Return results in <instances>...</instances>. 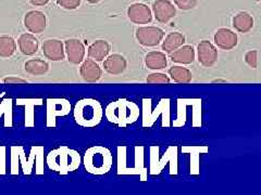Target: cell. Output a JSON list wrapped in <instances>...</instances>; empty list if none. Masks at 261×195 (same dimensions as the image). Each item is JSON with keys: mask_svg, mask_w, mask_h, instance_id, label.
I'll use <instances>...</instances> for the list:
<instances>
[{"mask_svg": "<svg viewBox=\"0 0 261 195\" xmlns=\"http://www.w3.org/2000/svg\"><path fill=\"white\" fill-rule=\"evenodd\" d=\"M50 0H30V3L33 6H36V7H42V6H46Z\"/></svg>", "mask_w": 261, "mask_h": 195, "instance_id": "f1b7e54d", "label": "cell"}, {"mask_svg": "<svg viewBox=\"0 0 261 195\" xmlns=\"http://www.w3.org/2000/svg\"><path fill=\"white\" fill-rule=\"evenodd\" d=\"M127 16L134 24H148L152 21L150 8L141 3H135L128 7Z\"/></svg>", "mask_w": 261, "mask_h": 195, "instance_id": "30bf717a", "label": "cell"}, {"mask_svg": "<svg viewBox=\"0 0 261 195\" xmlns=\"http://www.w3.org/2000/svg\"><path fill=\"white\" fill-rule=\"evenodd\" d=\"M25 72L33 76L45 75L49 71V64L42 59H31L24 64Z\"/></svg>", "mask_w": 261, "mask_h": 195, "instance_id": "44dd1931", "label": "cell"}, {"mask_svg": "<svg viewBox=\"0 0 261 195\" xmlns=\"http://www.w3.org/2000/svg\"><path fill=\"white\" fill-rule=\"evenodd\" d=\"M112 154L101 145L88 149L84 155V166L89 174L101 176L107 174L112 167Z\"/></svg>", "mask_w": 261, "mask_h": 195, "instance_id": "7a4b0ae2", "label": "cell"}, {"mask_svg": "<svg viewBox=\"0 0 261 195\" xmlns=\"http://www.w3.org/2000/svg\"><path fill=\"white\" fill-rule=\"evenodd\" d=\"M49 167L60 174H68L79 168L81 157L79 153L68 148H60L53 151L48 156Z\"/></svg>", "mask_w": 261, "mask_h": 195, "instance_id": "277c9868", "label": "cell"}, {"mask_svg": "<svg viewBox=\"0 0 261 195\" xmlns=\"http://www.w3.org/2000/svg\"><path fill=\"white\" fill-rule=\"evenodd\" d=\"M195 49L193 46H181L173 52H171L170 59L178 64H192L195 61Z\"/></svg>", "mask_w": 261, "mask_h": 195, "instance_id": "e0dca14e", "label": "cell"}, {"mask_svg": "<svg viewBox=\"0 0 261 195\" xmlns=\"http://www.w3.org/2000/svg\"><path fill=\"white\" fill-rule=\"evenodd\" d=\"M127 68V62L123 55L119 53H113L108 55L103 61V70L110 75L117 76L123 74Z\"/></svg>", "mask_w": 261, "mask_h": 195, "instance_id": "4fadbf2b", "label": "cell"}, {"mask_svg": "<svg viewBox=\"0 0 261 195\" xmlns=\"http://www.w3.org/2000/svg\"><path fill=\"white\" fill-rule=\"evenodd\" d=\"M16 43L11 36H0V58H11L15 53Z\"/></svg>", "mask_w": 261, "mask_h": 195, "instance_id": "603a6c76", "label": "cell"}, {"mask_svg": "<svg viewBox=\"0 0 261 195\" xmlns=\"http://www.w3.org/2000/svg\"><path fill=\"white\" fill-rule=\"evenodd\" d=\"M4 83L7 85H13V84H28L29 81L25 79H22L19 77H14V76H10V77H6L4 79Z\"/></svg>", "mask_w": 261, "mask_h": 195, "instance_id": "83f0119b", "label": "cell"}, {"mask_svg": "<svg viewBox=\"0 0 261 195\" xmlns=\"http://www.w3.org/2000/svg\"><path fill=\"white\" fill-rule=\"evenodd\" d=\"M215 83H226L225 80H220V79H218V80H215Z\"/></svg>", "mask_w": 261, "mask_h": 195, "instance_id": "4dcf8cb0", "label": "cell"}, {"mask_svg": "<svg viewBox=\"0 0 261 195\" xmlns=\"http://www.w3.org/2000/svg\"><path fill=\"white\" fill-rule=\"evenodd\" d=\"M18 46L20 51L24 55H34L39 48L38 39L30 32L22 34L18 39Z\"/></svg>", "mask_w": 261, "mask_h": 195, "instance_id": "2e32d148", "label": "cell"}, {"mask_svg": "<svg viewBox=\"0 0 261 195\" xmlns=\"http://www.w3.org/2000/svg\"><path fill=\"white\" fill-rule=\"evenodd\" d=\"M81 76L86 83H96L99 80L102 75V71L96 61L92 59L85 60L81 65L80 69Z\"/></svg>", "mask_w": 261, "mask_h": 195, "instance_id": "5bb4252c", "label": "cell"}, {"mask_svg": "<svg viewBox=\"0 0 261 195\" xmlns=\"http://www.w3.org/2000/svg\"><path fill=\"white\" fill-rule=\"evenodd\" d=\"M42 49L46 59L50 61L58 62L65 58L64 44L59 39H47L43 43Z\"/></svg>", "mask_w": 261, "mask_h": 195, "instance_id": "7c38bea8", "label": "cell"}, {"mask_svg": "<svg viewBox=\"0 0 261 195\" xmlns=\"http://www.w3.org/2000/svg\"><path fill=\"white\" fill-rule=\"evenodd\" d=\"M173 2L178 9L187 11L194 9L197 6L198 0H173Z\"/></svg>", "mask_w": 261, "mask_h": 195, "instance_id": "d4e9b609", "label": "cell"}, {"mask_svg": "<svg viewBox=\"0 0 261 195\" xmlns=\"http://www.w3.org/2000/svg\"><path fill=\"white\" fill-rule=\"evenodd\" d=\"M24 26L33 34H40L47 26L46 15L38 10H32L24 16Z\"/></svg>", "mask_w": 261, "mask_h": 195, "instance_id": "9c48e42d", "label": "cell"}, {"mask_svg": "<svg viewBox=\"0 0 261 195\" xmlns=\"http://www.w3.org/2000/svg\"><path fill=\"white\" fill-rule=\"evenodd\" d=\"M87 3H89V4H93V5H95V4H98L99 2H101V0H86Z\"/></svg>", "mask_w": 261, "mask_h": 195, "instance_id": "f546056e", "label": "cell"}, {"mask_svg": "<svg viewBox=\"0 0 261 195\" xmlns=\"http://www.w3.org/2000/svg\"><path fill=\"white\" fill-rule=\"evenodd\" d=\"M111 50V47L109 45L108 42H106V40L99 39V40H96L95 43H93L91 46L88 47V56L89 59H92L94 61H103L107 56L109 55Z\"/></svg>", "mask_w": 261, "mask_h": 195, "instance_id": "9a60e30c", "label": "cell"}, {"mask_svg": "<svg viewBox=\"0 0 261 195\" xmlns=\"http://www.w3.org/2000/svg\"><path fill=\"white\" fill-rule=\"evenodd\" d=\"M102 115L101 104L95 99H83L75 105L74 117L80 126L95 127L101 121Z\"/></svg>", "mask_w": 261, "mask_h": 195, "instance_id": "3957f363", "label": "cell"}, {"mask_svg": "<svg viewBox=\"0 0 261 195\" xmlns=\"http://www.w3.org/2000/svg\"><path fill=\"white\" fill-rule=\"evenodd\" d=\"M146 81L148 84H169L170 77L163 73H152L146 78Z\"/></svg>", "mask_w": 261, "mask_h": 195, "instance_id": "cb8c5ba5", "label": "cell"}, {"mask_svg": "<svg viewBox=\"0 0 261 195\" xmlns=\"http://www.w3.org/2000/svg\"><path fill=\"white\" fill-rule=\"evenodd\" d=\"M245 62H246L251 69H257L258 67V51L250 50L245 54Z\"/></svg>", "mask_w": 261, "mask_h": 195, "instance_id": "4316f807", "label": "cell"}, {"mask_svg": "<svg viewBox=\"0 0 261 195\" xmlns=\"http://www.w3.org/2000/svg\"><path fill=\"white\" fill-rule=\"evenodd\" d=\"M162 40H163L161 45L162 50L167 53H171L184 45L185 36L182 34V32L173 31V32H170V34L167 35L166 38Z\"/></svg>", "mask_w": 261, "mask_h": 195, "instance_id": "ac0fdd59", "label": "cell"}, {"mask_svg": "<svg viewBox=\"0 0 261 195\" xmlns=\"http://www.w3.org/2000/svg\"><path fill=\"white\" fill-rule=\"evenodd\" d=\"M233 27L239 32H248L254 27V18L248 13L242 11L233 18Z\"/></svg>", "mask_w": 261, "mask_h": 195, "instance_id": "ffe728a7", "label": "cell"}, {"mask_svg": "<svg viewBox=\"0 0 261 195\" xmlns=\"http://www.w3.org/2000/svg\"><path fill=\"white\" fill-rule=\"evenodd\" d=\"M152 11L156 20L162 24H167L176 14L175 7L170 0H156V2H153Z\"/></svg>", "mask_w": 261, "mask_h": 195, "instance_id": "ba28073f", "label": "cell"}, {"mask_svg": "<svg viewBox=\"0 0 261 195\" xmlns=\"http://www.w3.org/2000/svg\"><path fill=\"white\" fill-rule=\"evenodd\" d=\"M56 2L61 8L67 10H75L81 5V0H56Z\"/></svg>", "mask_w": 261, "mask_h": 195, "instance_id": "484cf974", "label": "cell"}, {"mask_svg": "<svg viewBox=\"0 0 261 195\" xmlns=\"http://www.w3.org/2000/svg\"><path fill=\"white\" fill-rule=\"evenodd\" d=\"M64 51L67 53L68 61L72 64H81L85 58V46L79 39L71 38L65 40Z\"/></svg>", "mask_w": 261, "mask_h": 195, "instance_id": "52a82bcc", "label": "cell"}, {"mask_svg": "<svg viewBox=\"0 0 261 195\" xmlns=\"http://www.w3.org/2000/svg\"><path fill=\"white\" fill-rule=\"evenodd\" d=\"M105 114L110 123L120 127H126L135 123L140 117V108L132 101L119 99L108 104Z\"/></svg>", "mask_w": 261, "mask_h": 195, "instance_id": "6da1fadb", "label": "cell"}, {"mask_svg": "<svg viewBox=\"0 0 261 195\" xmlns=\"http://www.w3.org/2000/svg\"><path fill=\"white\" fill-rule=\"evenodd\" d=\"M198 62L205 68L214 67L218 60V50L209 40H202L197 46Z\"/></svg>", "mask_w": 261, "mask_h": 195, "instance_id": "8992f818", "label": "cell"}, {"mask_svg": "<svg viewBox=\"0 0 261 195\" xmlns=\"http://www.w3.org/2000/svg\"><path fill=\"white\" fill-rule=\"evenodd\" d=\"M215 44L221 50H232L239 44V37L236 32L228 28H219L215 34Z\"/></svg>", "mask_w": 261, "mask_h": 195, "instance_id": "8fae6325", "label": "cell"}, {"mask_svg": "<svg viewBox=\"0 0 261 195\" xmlns=\"http://www.w3.org/2000/svg\"><path fill=\"white\" fill-rule=\"evenodd\" d=\"M169 75L174 83L189 84L193 79L192 72L183 67H172L169 70Z\"/></svg>", "mask_w": 261, "mask_h": 195, "instance_id": "7402d4cb", "label": "cell"}, {"mask_svg": "<svg viewBox=\"0 0 261 195\" xmlns=\"http://www.w3.org/2000/svg\"><path fill=\"white\" fill-rule=\"evenodd\" d=\"M137 42L144 47H156L165 38V31L156 26H143L136 29Z\"/></svg>", "mask_w": 261, "mask_h": 195, "instance_id": "5b68a950", "label": "cell"}, {"mask_svg": "<svg viewBox=\"0 0 261 195\" xmlns=\"http://www.w3.org/2000/svg\"><path fill=\"white\" fill-rule=\"evenodd\" d=\"M257 2H260V0H257Z\"/></svg>", "mask_w": 261, "mask_h": 195, "instance_id": "1f68e13d", "label": "cell"}, {"mask_svg": "<svg viewBox=\"0 0 261 195\" xmlns=\"http://www.w3.org/2000/svg\"><path fill=\"white\" fill-rule=\"evenodd\" d=\"M145 65L149 70H162L168 65V58L166 53L160 51H151L145 56Z\"/></svg>", "mask_w": 261, "mask_h": 195, "instance_id": "d6986e66", "label": "cell"}]
</instances>
